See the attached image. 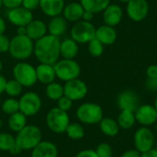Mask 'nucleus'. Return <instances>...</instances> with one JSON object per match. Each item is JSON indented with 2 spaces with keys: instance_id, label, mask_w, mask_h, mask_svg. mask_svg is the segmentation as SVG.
Segmentation results:
<instances>
[{
  "instance_id": "obj_38",
  "label": "nucleus",
  "mask_w": 157,
  "mask_h": 157,
  "mask_svg": "<svg viewBox=\"0 0 157 157\" xmlns=\"http://www.w3.org/2000/svg\"><path fill=\"white\" fill-rule=\"evenodd\" d=\"M22 6L33 11L40 6V0H22Z\"/></svg>"
},
{
  "instance_id": "obj_6",
  "label": "nucleus",
  "mask_w": 157,
  "mask_h": 157,
  "mask_svg": "<svg viewBox=\"0 0 157 157\" xmlns=\"http://www.w3.org/2000/svg\"><path fill=\"white\" fill-rule=\"evenodd\" d=\"M70 123V118L66 111L58 107L51 109L46 115V124L50 131L54 133L65 132Z\"/></svg>"
},
{
  "instance_id": "obj_49",
  "label": "nucleus",
  "mask_w": 157,
  "mask_h": 157,
  "mask_svg": "<svg viewBox=\"0 0 157 157\" xmlns=\"http://www.w3.org/2000/svg\"><path fill=\"white\" fill-rule=\"evenodd\" d=\"M3 125H4V122H3V121H2V120L0 119V130H1L2 128H3Z\"/></svg>"
},
{
  "instance_id": "obj_8",
  "label": "nucleus",
  "mask_w": 157,
  "mask_h": 157,
  "mask_svg": "<svg viewBox=\"0 0 157 157\" xmlns=\"http://www.w3.org/2000/svg\"><path fill=\"white\" fill-rule=\"evenodd\" d=\"M97 28L92 22L79 20L75 23L70 30V38L76 41L78 44L88 43L96 37Z\"/></svg>"
},
{
  "instance_id": "obj_55",
  "label": "nucleus",
  "mask_w": 157,
  "mask_h": 157,
  "mask_svg": "<svg viewBox=\"0 0 157 157\" xmlns=\"http://www.w3.org/2000/svg\"><path fill=\"white\" fill-rule=\"evenodd\" d=\"M155 130H156V132H157V121L155 122Z\"/></svg>"
},
{
  "instance_id": "obj_4",
  "label": "nucleus",
  "mask_w": 157,
  "mask_h": 157,
  "mask_svg": "<svg viewBox=\"0 0 157 157\" xmlns=\"http://www.w3.org/2000/svg\"><path fill=\"white\" fill-rule=\"evenodd\" d=\"M53 67L56 77L64 82L78 78L81 74V67L74 59L63 58L58 60L53 64Z\"/></svg>"
},
{
  "instance_id": "obj_45",
  "label": "nucleus",
  "mask_w": 157,
  "mask_h": 157,
  "mask_svg": "<svg viewBox=\"0 0 157 157\" xmlns=\"http://www.w3.org/2000/svg\"><path fill=\"white\" fill-rule=\"evenodd\" d=\"M141 157H157V149H151L145 153L141 154Z\"/></svg>"
},
{
  "instance_id": "obj_40",
  "label": "nucleus",
  "mask_w": 157,
  "mask_h": 157,
  "mask_svg": "<svg viewBox=\"0 0 157 157\" xmlns=\"http://www.w3.org/2000/svg\"><path fill=\"white\" fill-rule=\"evenodd\" d=\"M145 86L149 91L152 92L157 91V78H147Z\"/></svg>"
},
{
  "instance_id": "obj_39",
  "label": "nucleus",
  "mask_w": 157,
  "mask_h": 157,
  "mask_svg": "<svg viewBox=\"0 0 157 157\" xmlns=\"http://www.w3.org/2000/svg\"><path fill=\"white\" fill-rule=\"evenodd\" d=\"M3 6L8 9L18 7L22 6V0H2Z\"/></svg>"
},
{
  "instance_id": "obj_36",
  "label": "nucleus",
  "mask_w": 157,
  "mask_h": 157,
  "mask_svg": "<svg viewBox=\"0 0 157 157\" xmlns=\"http://www.w3.org/2000/svg\"><path fill=\"white\" fill-rule=\"evenodd\" d=\"M73 100H71L69 98H67L66 96H63L61 98H59L57 100V107L59 109H61L63 111H68L72 109L73 107Z\"/></svg>"
},
{
  "instance_id": "obj_43",
  "label": "nucleus",
  "mask_w": 157,
  "mask_h": 157,
  "mask_svg": "<svg viewBox=\"0 0 157 157\" xmlns=\"http://www.w3.org/2000/svg\"><path fill=\"white\" fill-rule=\"evenodd\" d=\"M121 157H141V153L136 149H131L124 152Z\"/></svg>"
},
{
  "instance_id": "obj_35",
  "label": "nucleus",
  "mask_w": 157,
  "mask_h": 157,
  "mask_svg": "<svg viewBox=\"0 0 157 157\" xmlns=\"http://www.w3.org/2000/svg\"><path fill=\"white\" fill-rule=\"evenodd\" d=\"M97 155L98 157H111L112 156V148L107 143H102L98 145L95 150Z\"/></svg>"
},
{
  "instance_id": "obj_13",
  "label": "nucleus",
  "mask_w": 157,
  "mask_h": 157,
  "mask_svg": "<svg viewBox=\"0 0 157 157\" xmlns=\"http://www.w3.org/2000/svg\"><path fill=\"white\" fill-rule=\"evenodd\" d=\"M7 19L12 25L17 28V27H26L34 18H33L32 11L21 6L18 7L9 9L7 13Z\"/></svg>"
},
{
  "instance_id": "obj_51",
  "label": "nucleus",
  "mask_w": 157,
  "mask_h": 157,
  "mask_svg": "<svg viewBox=\"0 0 157 157\" xmlns=\"http://www.w3.org/2000/svg\"><path fill=\"white\" fill-rule=\"evenodd\" d=\"M154 106H155V108L157 110V98H155V105H154Z\"/></svg>"
},
{
  "instance_id": "obj_31",
  "label": "nucleus",
  "mask_w": 157,
  "mask_h": 157,
  "mask_svg": "<svg viewBox=\"0 0 157 157\" xmlns=\"http://www.w3.org/2000/svg\"><path fill=\"white\" fill-rule=\"evenodd\" d=\"M65 133L70 139L76 141L82 139L85 136V129L79 123H69L65 131Z\"/></svg>"
},
{
  "instance_id": "obj_1",
  "label": "nucleus",
  "mask_w": 157,
  "mask_h": 157,
  "mask_svg": "<svg viewBox=\"0 0 157 157\" xmlns=\"http://www.w3.org/2000/svg\"><path fill=\"white\" fill-rule=\"evenodd\" d=\"M61 40L58 37L46 34L34 42V55L40 63L53 65L61 57Z\"/></svg>"
},
{
  "instance_id": "obj_25",
  "label": "nucleus",
  "mask_w": 157,
  "mask_h": 157,
  "mask_svg": "<svg viewBox=\"0 0 157 157\" xmlns=\"http://www.w3.org/2000/svg\"><path fill=\"white\" fill-rule=\"evenodd\" d=\"M79 51L78 43L71 38H67L61 41L60 53L63 59H75Z\"/></svg>"
},
{
  "instance_id": "obj_48",
  "label": "nucleus",
  "mask_w": 157,
  "mask_h": 157,
  "mask_svg": "<svg viewBox=\"0 0 157 157\" xmlns=\"http://www.w3.org/2000/svg\"><path fill=\"white\" fill-rule=\"evenodd\" d=\"M17 35H26V27H17Z\"/></svg>"
},
{
  "instance_id": "obj_27",
  "label": "nucleus",
  "mask_w": 157,
  "mask_h": 157,
  "mask_svg": "<svg viewBox=\"0 0 157 157\" xmlns=\"http://www.w3.org/2000/svg\"><path fill=\"white\" fill-rule=\"evenodd\" d=\"M7 124L9 129L17 133L27 125V116H25L22 112L17 111L12 115H9Z\"/></svg>"
},
{
  "instance_id": "obj_41",
  "label": "nucleus",
  "mask_w": 157,
  "mask_h": 157,
  "mask_svg": "<svg viewBox=\"0 0 157 157\" xmlns=\"http://www.w3.org/2000/svg\"><path fill=\"white\" fill-rule=\"evenodd\" d=\"M147 78H157V65L151 64L146 69Z\"/></svg>"
},
{
  "instance_id": "obj_18",
  "label": "nucleus",
  "mask_w": 157,
  "mask_h": 157,
  "mask_svg": "<svg viewBox=\"0 0 157 157\" xmlns=\"http://www.w3.org/2000/svg\"><path fill=\"white\" fill-rule=\"evenodd\" d=\"M47 32V25L41 19H33L26 26V35L33 41L42 38Z\"/></svg>"
},
{
  "instance_id": "obj_12",
  "label": "nucleus",
  "mask_w": 157,
  "mask_h": 157,
  "mask_svg": "<svg viewBox=\"0 0 157 157\" xmlns=\"http://www.w3.org/2000/svg\"><path fill=\"white\" fill-rule=\"evenodd\" d=\"M127 16L135 22L144 20L149 13V4L147 0H130L126 6Z\"/></svg>"
},
{
  "instance_id": "obj_28",
  "label": "nucleus",
  "mask_w": 157,
  "mask_h": 157,
  "mask_svg": "<svg viewBox=\"0 0 157 157\" xmlns=\"http://www.w3.org/2000/svg\"><path fill=\"white\" fill-rule=\"evenodd\" d=\"M80 4L85 10L96 14L103 12V10L110 4V0H80Z\"/></svg>"
},
{
  "instance_id": "obj_2",
  "label": "nucleus",
  "mask_w": 157,
  "mask_h": 157,
  "mask_svg": "<svg viewBox=\"0 0 157 157\" xmlns=\"http://www.w3.org/2000/svg\"><path fill=\"white\" fill-rule=\"evenodd\" d=\"M34 52V41L27 35H16L10 40L8 52L17 61H25Z\"/></svg>"
},
{
  "instance_id": "obj_17",
  "label": "nucleus",
  "mask_w": 157,
  "mask_h": 157,
  "mask_svg": "<svg viewBox=\"0 0 157 157\" xmlns=\"http://www.w3.org/2000/svg\"><path fill=\"white\" fill-rule=\"evenodd\" d=\"M118 37V33L114 27L108 26L106 24L99 26L96 29V39H98L104 46L113 44Z\"/></svg>"
},
{
  "instance_id": "obj_44",
  "label": "nucleus",
  "mask_w": 157,
  "mask_h": 157,
  "mask_svg": "<svg viewBox=\"0 0 157 157\" xmlns=\"http://www.w3.org/2000/svg\"><path fill=\"white\" fill-rule=\"evenodd\" d=\"M94 13H92L91 11H88V10H85L84 14H83V17H82V20H85V21H88V22H91L92 19L94 18Z\"/></svg>"
},
{
  "instance_id": "obj_26",
  "label": "nucleus",
  "mask_w": 157,
  "mask_h": 157,
  "mask_svg": "<svg viewBox=\"0 0 157 157\" xmlns=\"http://www.w3.org/2000/svg\"><path fill=\"white\" fill-rule=\"evenodd\" d=\"M100 131L107 136H116L120 132V126L118 121L111 118H103L99 122Z\"/></svg>"
},
{
  "instance_id": "obj_5",
  "label": "nucleus",
  "mask_w": 157,
  "mask_h": 157,
  "mask_svg": "<svg viewBox=\"0 0 157 157\" xmlns=\"http://www.w3.org/2000/svg\"><path fill=\"white\" fill-rule=\"evenodd\" d=\"M12 74L14 79H16L23 87L33 86L38 82L36 67L24 61H20L13 67Z\"/></svg>"
},
{
  "instance_id": "obj_16",
  "label": "nucleus",
  "mask_w": 157,
  "mask_h": 157,
  "mask_svg": "<svg viewBox=\"0 0 157 157\" xmlns=\"http://www.w3.org/2000/svg\"><path fill=\"white\" fill-rule=\"evenodd\" d=\"M123 17V11L121 6L117 4H109L103 10V21L104 24L111 27L118 26Z\"/></svg>"
},
{
  "instance_id": "obj_22",
  "label": "nucleus",
  "mask_w": 157,
  "mask_h": 157,
  "mask_svg": "<svg viewBox=\"0 0 157 157\" xmlns=\"http://www.w3.org/2000/svg\"><path fill=\"white\" fill-rule=\"evenodd\" d=\"M36 75H37V81L43 85H48L50 83H52L56 78L53 65L47 64V63H40L36 67Z\"/></svg>"
},
{
  "instance_id": "obj_29",
  "label": "nucleus",
  "mask_w": 157,
  "mask_h": 157,
  "mask_svg": "<svg viewBox=\"0 0 157 157\" xmlns=\"http://www.w3.org/2000/svg\"><path fill=\"white\" fill-rule=\"evenodd\" d=\"M118 124L120 128L123 130H129L133 127L136 119H135V114L132 111L129 110H121L119 117H118Z\"/></svg>"
},
{
  "instance_id": "obj_3",
  "label": "nucleus",
  "mask_w": 157,
  "mask_h": 157,
  "mask_svg": "<svg viewBox=\"0 0 157 157\" xmlns=\"http://www.w3.org/2000/svg\"><path fill=\"white\" fill-rule=\"evenodd\" d=\"M41 136V131L38 126L27 124L21 131L17 132L15 139L17 144L22 151H31L42 141Z\"/></svg>"
},
{
  "instance_id": "obj_46",
  "label": "nucleus",
  "mask_w": 157,
  "mask_h": 157,
  "mask_svg": "<svg viewBox=\"0 0 157 157\" xmlns=\"http://www.w3.org/2000/svg\"><path fill=\"white\" fill-rule=\"evenodd\" d=\"M6 82H7V80L5 78V76H3L2 75H0V95L5 92V88H6Z\"/></svg>"
},
{
  "instance_id": "obj_30",
  "label": "nucleus",
  "mask_w": 157,
  "mask_h": 157,
  "mask_svg": "<svg viewBox=\"0 0 157 157\" xmlns=\"http://www.w3.org/2000/svg\"><path fill=\"white\" fill-rule=\"evenodd\" d=\"M45 94L49 99L57 101L59 98H61L63 96H64L63 86H62L61 84H59L57 82L50 83V84L46 85Z\"/></svg>"
},
{
  "instance_id": "obj_42",
  "label": "nucleus",
  "mask_w": 157,
  "mask_h": 157,
  "mask_svg": "<svg viewBox=\"0 0 157 157\" xmlns=\"http://www.w3.org/2000/svg\"><path fill=\"white\" fill-rule=\"evenodd\" d=\"M75 157H98L97 155L95 150H91V149H86V150H83L80 151Z\"/></svg>"
},
{
  "instance_id": "obj_11",
  "label": "nucleus",
  "mask_w": 157,
  "mask_h": 157,
  "mask_svg": "<svg viewBox=\"0 0 157 157\" xmlns=\"http://www.w3.org/2000/svg\"><path fill=\"white\" fill-rule=\"evenodd\" d=\"M133 140L136 150H138L141 154L153 149L155 144L154 133L150 129L144 126L135 132Z\"/></svg>"
},
{
  "instance_id": "obj_47",
  "label": "nucleus",
  "mask_w": 157,
  "mask_h": 157,
  "mask_svg": "<svg viewBox=\"0 0 157 157\" xmlns=\"http://www.w3.org/2000/svg\"><path fill=\"white\" fill-rule=\"evenodd\" d=\"M6 21L4 20V18L0 16V35L5 33L6 31Z\"/></svg>"
},
{
  "instance_id": "obj_54",
  "label": "nucleus",
  "mask_w": 157,
  "mask_h": 157,
  "mask_svg": "<svg viewBox=\"0 0 157 157\" xmlns=\"http://www.w3.org/2000/svg\"><path fill=\"white\" fill-rule=\"evenodd\" d=\"M1 104H2V99H1V97H0V107H1Z\"/></svg>"
},
{
  "instance_id": "obj_9",
  "label": "nucleus",
  "mask_w": 157,
  "mask_h": 157,
  "mask_svg": "<svg viewBox=\"0 0 157 157\" xmlns=\"http://www.w3.org/2000/svg\"><path fill=\"white\" fill-rule=\"evenodd\" d=\"M18 102L19 111L27 117L35 116L41 108L40 97L37 93L32 91L24 93L18 99Z\"/></svg>"
},
{
  "instance_id": "obj_14",
  "label": "nucleus",
  "mask_w": 157,
  "mask_h": 157,
  "mask_svg": "<svg viewBox=\"0 0 157 157\" xmlns=\"http://www.w3.org/2000/svg\"><path fill=\"white\" fill-rule=\"evenodd\" d=\"M136 121L144 127L155 124L157 121V110L150 104L140 105L134 112Z\"/></svg>"
},
{
  "instance_id": "obj_10",
  "label": "nucleus",
  "mask_w": 157,
  "mask_h": 157,
  "mask_svg": "<svg viewBox=\"0 0 157 157\" xmlns=\"http://www.w3.org/2000/svg\"><path fill=\"white\" fill-rule=\"evenodd\" d=\"M64 96L69 98L73 101H78L83 99L87 92L88 88L86 84L79 78H75L65 82L63 85Z\"/></svg>"
},
{
  "instance_id": "obj_32",
  "label": "nucleus",
  "mask_w": 157,
  "mask_h": 157,
  "mask_svg": "<svg viewBox=\"0 0 157 157\" xmlns=\"http://www.w3.org/2000/svg\"><path fill=\"white\" fill-rule=\"evenodd\" d=\"M2 111L6 115H12L19 111V102L16 98H8L2 101L1 104Z\"/></svg>"
},
{
  "instance_id": "obj_19",
  "label": "nucleus",
  "mask_w": 157,
  "mask_h": 157,
  "mask_svg": "<svg viewBox=\"0 0 157 157\" xmlns=\"http://www.w3.org/2000/svg\"><path fill=\"white\" fill-rule=\"evenodd\" d=\"M65 6L64 0H40V8L48 17L59 16Z\"/></svg>"
},
{
  "instance_id": "obj_33",
  "label": "nucleus",
  "mask_w": 157,
  "mask_h": 157,
  "mask_svg": "<svg viewBox=\"0 0 157 157\" xmlns=\"http://www.w3.org/2000/svg\"><path fill=\"white\" fill-rule=\"evenodd\" d=\"M23 86L16 80V79H10L6 82L5 92L10 97V98H17L21 95Z\"/></svg>"
},
{
  "instance_id": "obj_23",
  "label": "nucleus",
  "mask_w": 157,
  "mask_h": 157,
  "mask_svg": "<svg viewBox=\"0 0 157 157\" xmlns=\"http://www.w3.org/2000/svg\"><path fill=\"white\" fill-rule=\"evenodd\" d=\"M47 29L48 34L59 38L60 36L63 35L67 29V20L60 15L52 17L47 25Z\"/></svg>"
},
{
  "instance_id": "obj_15",
  "label": "nucleus",
  "mask_w": 157,
  "mask_h": 157,
  "mask_svg": "<svg viewBox=\"0 0 157 157\" xmlns=\"http://www.w3.org/2000/svg\"><path fill=\"white\" fill-rule=\"evenodd\" d=\"M117 104L121 110H129L135 112L140 106V98L134 91L125 90L118 96Z\"/></svg>"
},
{
  "instance_id": "obj_53",
  "label": "nucleus",
  "mask_w": 157,
  "mask_h": 157,
  "mask_svg": "<svg viewBox=\"0 0 157 157\" xmlns=\"http://www.w3.org/2000/svg\"><path fill=\"white\" fill-rule=\"evenodd\" d=\"M2 6H3V3H2V0H0V9L2 8Z\"/></svg>"
},
{
  "instance_id": "obj_52",
  "label": "nucleus",
  "mask_w": 157,
  "mask_h": 157,
  "mask_svg": "<svg viewBox=\"0 0 157 157\" xmlns=\"http://www.w3.org/2000/svg\"><path fill=\"white\" fill-rule=\"evenodd\" d=\"M2 68H3V63H2V62L0 61V72L2 71Z\"/></svg>"
},
{
  "instance_id": "obj_7",
  "label": "nucleus",
  "mask_w": 157,
  "mask_h": 157,
  "mask_svg": "<svg viewBox=\"0 0 157 157\" xmlns=\"http://www.w3.org/2000/svg\"><path fill=\"white\" fill-rule=\"evenodd\" d=\"M76 117L82 123L88 125L98 124L103 119V110L98 104L86 102L77 108Z\"/></svg>"
},
{
  "instance_id": "obj_50",
  "label": "nucleus",
  "mask_w": 157,
  "mask_h": 157,
  "mask_svg": "<svg viewBox=\"0 0 157 157\" xmlns=\"http://www.w3.org/2000/svg\"><path fill=\"white\" fill-rule=\"evenodd\" d=\"M120 2H121V3H125V4H127L130 0H119Z\"/></svg>"
},
{
  "instance_id": "obj_34",
  "label": "nucleus",
  "mask_w": 157,
  "mask_h": 157,
  "mask_svg": "<svg viewBox=\"0 0 157 157\" xmlns=\"http://www.w3.org/2000/svg\"><path fill=\"white\" fill-rule=\"evenodd\" d=\"M87 44H88V46H87L88 52L93 57H100L103 54V52H104V45L98 39H96V38L93 39Z\"/></svg>"
},
{
  "instance_id": "obj_21",
  "label": "nucleus",
  "mask_w": 157,
  "mask_h": 157,
  "mask_svg": "<svg viewBox=\"0 0 157 157\" xmlns=\"http://www.w3.org/2000/svg\"><path fill=\"white\" fill-rule=\"evenodd\" d=\"M57 146L50 141H41L31 150V157H57Z\"/></svg>"
},
{
  "instance_id": "obj_20",
  "label": "nucleus",
  "mask_w": 157,
  "mask_h": 157,
  "mask_svg": "<svg viewBox=\"0 0 157 157\" xmlns=\"http://www.w3.org/2000/svg\"><path fill=\"white\" fill-rule=\"evenodd\" d=\"M85 9L80 2H71L64 6L63 10V17L70 22H77L82 20Z\"/></svg>"
},
{
  "instance_id": "obj_24",
  "label": "nucleus",
  "mask_w": 157,
  "mask_h": 157,
  "mask_svg": "<svg viewBox=\"0 0 157 157\" xmlns=\"http://www.w3.org/2000/svg\"><path fill=\"white\" fill-rule=\"evenodd\" d=\"M0 151L9 152L11 155H18L22 150L16 143L15 137L7 132H0Z\"/></svg>"
},
{
  "instance_id": "obj_37",
  "label": "nucleus",
  "mask_w": 157,
  "mask_h": 157,
  "mask_svg": "<svg viewBox=\"0 0 157 157\" xmlns=\"http://www.w3.org/2000/svg\"><path fill=\"white\" fill-rule=\"evenodd\" d=\"M9 46H10V40L8 39V37L5 35V33L1 34L0 35V52L1 53L7 52L9 50Z\"/></svg>"
}]
</instances>
